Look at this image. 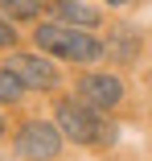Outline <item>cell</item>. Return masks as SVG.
<instances>
[{
	"label": "cell",
	"mask_w": 152,
	"mask_h": 161,
	"mask_svg": "<svg viewBox=\"0 0 152 161\" xmlns=\"http://www.w3.org/2000/svg\"><path fill=\"white\" fill-rule=\"evenodd\" d=\"M37 46L41 50H49V54H58V58H70V62H99L103 58V46L86 33L82 25H41L37 29Z\"/></svg>",
	"instance_id": "obj_1"
},
{
	"label": "cell",
	"mask_w": 152,
	"mask_h": 161,
	"mask_svg": "<svg viewBox=\"0 0 152 161\" xmlns=\"http://www.w3.org/2000/svg\"><path fill=\"white\" fill-rule=\"evenodd\" d=\"M58 132L62 136H70V141H78V145H99V141H111V132H107V124L95 116V108H86V103H58Z\"/></svg>",
	"instance_id": "obj_2"
},
{
	"label": "cell",
	"mask_w": 152,
	"mask_h": 161,
	"mask_svg": "<svg viewBox=\"0 0 152 161\" xmlns=\"http://www.w3.org/2000/svg\"><path fill=\"white\" fill-rule=\"evenodd\" d=\"M58 149H62V132H58L53 124L29 120L17 132V153L29 157V161H49V157H58Z\"/></svg>",
	"instance_id": "obj_3"
},
{
	"label": "cell",
	"mask_w": 152,
	"mask_h": 161,
	"mask_svg": "<svg viewBox=\"0 0 152 161\" xmlns=\"http://www.w3.org/2000/svg\"><path fill=\"white\" fill-rule=\"evenodd\" d=\"M74 91H78V103L95 108V112H107V108H115L124 99V83L115 75H82Z\"/></svg>",
	"instance_id": "obj_4"
},
{
	"label": "cell",
	"mask_w": 152,
	"mask_h": 161,
	"mask_svg": "<svg viewBox=\"0 0 152 161\" xmlns=\"http://www.w3.org/2000/svg\"><path fill=\"white\" fill-rule=\"evenodd\" d=\"M4 70H13V75L21 79V87H33V91L58 87V66H49V62L37 58V54H13Z\"/></svg>",
	"instance_id": "obj_5"
},
{
	"label": "cell",
	"mask_w": 152,
	"mask_h": 161,
	"mask_svg": "<svg viewBox=\"0 0 152 161\" xmlns=\"http://www.w3.org/2000/svg\"><path fill=\"white\" fill-rule=\"evenodd\" d=\"M49 8H53V17H62V21H70V25H86V29L99 25V8L82 4V0H53Z\"/></svg>",
	"instance_id": "obj_6"
},
{
	"label": "cell",
	"mask_w": 152,
	"mask_h": 161,
	"mask_svg": "<svg viewBox=\"0 0 152 161\" xmlns=\"http://www.w3.org/2000/svg\"><path fill=\"white\" fill-rule=\"evenodd\" d=\"M0 8H4L13 21H29L41 13V0H0Z\"/></svg>",
	"instance_id": "obj_7"
},
{
	"label": "cell",
	"mask_w": 152,
	"mask_h": 161,
	"mask_svg": "<svg viewBox=\"0 0 152 161\" xmlns=\"http://www.w3.org/2000/svg\"><path fill=\"white\" fill-rule=\"evenodd\" d=\"M21 95H25L21 79H17L13 70H4V66H0V103H17Z\"/></svg>",
	"instance_id": "obj_8"
},
{
	"label": "cell",
	"mask_w": 152,
	"mask_h": 161,
	"mask_svg": "<svg viewBox=\"0 0 152 161\" xmlns=\"http://www.w3.org/2000/svg\"><path fill=\"white\" fill-rule=\"evenodd\" d=\"M111 50H115V58L132 62V58H136V37H128V33H115V37H111Z\"/></svg>",
	"instance_id": "obj_9"
},
{
	"label": "cell",
	"mask_w": 152,
	"mask_h": 161,
	"mask_svg": "<svg viewBox=\"0 0 152 161\" xmlns=\"http://www.w3.org/2000/svg\"><path fill=\"white\" fill-rule=\"evenodd\" d=\"M13 37H17V29H13L4 17H0V50H4V46H13Z\"/></svg>",
	"instance_id": "obj_10"
},
{
	"label": "cell",
	"mask_w": 152,
	"mask_h": 161,
	"mask_svg": "<svg viewBox=\"0 0 152 161\" xmlns=\"http://www.w3.org/2000/svg\"><path fill=\"white\" fill-rule=\"evenodd\" d=\"M107 4H132V0H107Z\"/></svg>",
	"instance_id": "obj_11"
},
{
	"label": "cell",
	"mask_w": 152,
	"mask_h": 161,
	"mask_svg": "<svg viewBox=\"0 0 152 161\" xmlns=\"http://www.w3.org/2000/svg\"><path fill=\"white\" fill-rule=\"evenodd\" d=\"M0 136H4V120H0Z\"/></svg>",
	"instance_id": "obj_12"
}]
</instances>
